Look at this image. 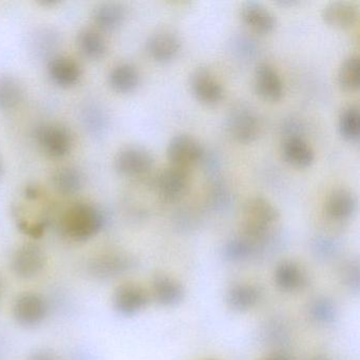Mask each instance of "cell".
Wrapping results in <instances>:
<instances>
[{
    "instance_id": "1",
    "label": "cell",
    "mask_w": 360,
    "mask_h": 360,
    "mask_svg": "<svg viewBox=\"0 0 360 360\" xmlns=\"http://www.w3.org/2000/svg\"><path fill=\"white\" fill-rule=\"evenodd\" d=\"M279 220V212L263 197L248 198L241 210L242 237L252 242L262 241Z\"/></svg>"
},
{
    "instance_id": "2",
    "label": "cell",
    "mask_w": 360,
    "mask_h": 360,
    "mask_svg": "<svg viewBox=\"0 0 360 360\" xmlns=\"http://www.w3.org/2000/svg\"><path fill=\"white\" fill-rule=\"evenodd\" d=\"M105 217L92 204L79 203L67 210L63 219V229L71 239L85 241L100 233Z\"/></svg>"
},
{
    "instance_id": "3",
    "label": "cell",
    "mask_w": 360,
    "mask_h": 360,
    "mask_svg": "<svg viewBox=\"0 0 360 360\" xmlns=\"http://www.w3.org/2000/svg\"><path fill=\"white\" fill-rule=\"evenodd\" d=\"M155 165L153 153L143 146L129 145L123 147L115 155V167L122 176H143Z\"/></svg>"
},
{
    "instance_id": "4",
    "label": "cell",
    "mask_w": 360,
    "mask_h": 360,
    "mask_svg": "<svg viewBox=\"0 0 360 360\" xmlns=\"http://www.w3.org/2000/svg\"><path fill=\"white\" fill-rule=\"evenodd\" d=\"M205 151L199 141L188 134H178L168 143L167 157L172 165L187 168L203 160Z\"/></svg>"
},
{
    "instance_id": "5",
    "label": "cell",
    "mask_w": 360,
    "mask_h": 360,
    "mask_svg": "<svg viewBox=\"0 0 360 360\" xmlns=\"http://www.w3.org/2000/svg\"><path fill=\"white\" fill-rule=\"evenodd\" d=\"M226 126L231 138L243 144L254 142L260 134L258 117L248 107L233 109L227 117Z\"/></svg>"
},
{
    "instance_id": "6",
    "label": "cell",
    "mask_w": 360,
    "mask_h": 360,
    "mask_svg": "<svg viewBox=\"0 0 360 360\" xmlns=\"http://www.w3.org/2000/svg\"><path fill=\"white\" fill-rule=\"evenodd\" d=\"M155 186L162 199L167 202L178 201L188 191V172L184 168L170 165L159 172Z\"/></svg>"
},
{
    "instance_id": "7",
    "label": "cell",
    "mask_w": 360,
    "mask_h": 360,
    "mask_svg": "<svg viewBox=\"0 0 360 360\" xmlns=\"http://www.w3.org/2000/svg\"><path fill=\"white\" fill-rule=\"evenodd\" d=\"M37 140L41 149L50 157H64L72 146L70 131L60 124H44L37 128Z\"/></svg>"
},
{
    "instance_id": "8",
    "label": "cell",
    "mask_w": 360,
    "mask_h": 360,
    "mask_svg": "<svg viewBox=\"0 0 360 360\" xmlns=\"http://www.w3.org/2000/svg\"><path fill=\"white\" fill-rule=\"evenodd\" d=\"M11 265L16 276L22 279H30L39 275L45 267V252L37 244H24L14 252Z\"/></svg>"
},
{
    "instance_id": "9",
    "label": "cell",
    "mask_w": 360,
    "mask_h": 360,
    "mask_svg": "<svg viewBox=\"0 0 360 360\" xmlns=\"http://www.w3.org/2000/svg\"><path fill=\"white\" fill-rule=\"evenodd\" d=\"M148 292L136 283H124L113 294V307L121 315H136L148 305Z\"/></svg>"
},
{
    "instance_id": "10",
    "label": "cell",
    "mask_w": 360,
    "mask_h": 360,
    "mask_svg": "<svg viewBox=\"0 0 360 360\" xmlns=\"http://www.w3.org/2000/svg\"><path fill=\"white\" fill-rule=\"evenodd\" d=\"M47 313V303L39 295H22L14 303V318L20 326L27 328L41 324L45 320Z\"/></svg>"
},
{
    "instance_id": "11",
    "label": "cell",
    "mask_w": 360,
    "mask_h": 360,
    "mask_svg": "<svg viewBox=\"0 0 360 360\" xmlns=\"http://www.w3.org/2000/svg\"><path fill=\"white\" fill-rule=\"evenodd\" d=\"M191 87L198 101L206 105H216L223 100L224 89L210 70L199 68L191 77Z\"/></svg>"
},
{
    "instance_id": "12",
    "label": "cell",
    "mask_w": 360,
    "mask_h": 360,
    "mask_svg": "<svg viewBox=\"0 0 360 360\" xmlns=\"http://www.w3.org/2000/svg\"><path fill=\"white\" fill-rule=\"evenodd\" d=\"M180 49V37L169 29L155 31L147 41V51L155 62H170L176 58Z\"/></svg>"
},
{
    "instance_id": "13",
    "label": "cell",
    "mask_w": 360,
    "mask_h": 360,
    "mask_svg": "<svg viewBox=\"0 0 360 360\" xmlns=\"http://www.w3.org/2000/svg\"><path fill=\"white\" fill-rule=\"evenodd\" d=\"M255 89L263 100L277 102L283 96V82L273 66L261 63L255 70Z\"/></svg>"
},
{
    "instance_id": "14",
    "label": "cell",
    "mask_w": 360,
    "mask_h": 360,
    "mask_svg": "<svg viewBox=\"0 0 360 360\" xmlns=\"http://www.w3.org/2000/svg\"><path fill=\"white\" fill-rule=\"evenodd\" d=\"M281 149L284 160L294 167H309L315 160L313 147L298 134H288L282 142Z\"/></svg>"
},
{
    "instance_id": "15",
    "label": "cell",
    "mask_w": 360,
    "mask_h": 360,
    "mask_svg": "<svg viewBox=\"0 0 360 360\" xmlns=\"http://www.w3.org/2000/svg\"><path fill=\"white\" fill-rule=\"evenodd\" d=\"M153 296L163 307H176L182 302L185 296L184 288L181 282L164 274H158L153 280Z\"/></svg>"
},
{
    "instance_id": "16",
    "label": "cell",
    "mask_w": 360,
    "mask_h": 360,
    "mask_svg": "<svg viewBox=\"0 0 360 360\" xmlns=\"http://www.w3.org/2000/svg\"><path fill=\"white\" fill-rule=\"evenodd\" d=\"M358 8L349 1H334L328 4L322 11L321 18L328 26L334 29H349L358 20Z\"/></svg>"
},
{
    "instance_id": "17",
    "label": "cell",
    "mask_w": 360,
    "mask_h": 360,
    "mask_svg": "<svg viewBox=\"0 0 360 360\" xmlns=\"http://www.w3.org/2000/svg\"><path fill=\"white\" fill-rule=\"evenodd\" d=\"M242 22L258 33L271 32L276 27V18L262 4L245 3L240 9Z\"/></svg>"
},
{
    "instance_id": "18",
    "label": "cell",
    "mask_w": 360,
    "mask_h": 360,
    "mask_svg": "<svg viewBox=\"0 0 360 360\" xmlns=\"http://www.w3.org/2000/svg\"><path fill=\"white\" fill-rule=\"evenodd\" d=\"M357 207V199L352 191L345 188L336 189L328 195L324 205L328 218L343 221L353 216Z\"/></svg>"
},
{
    "instance_id": "19",
    "label": "cell",
    "mask_w": 360,
    "mask_h": 360,
    "mask_svg": "<svg viewBox=\"0 0 360 360\" xmlns=\"http://www.w3.org/2000/svg\"><path fill=\"white\" fill-rule=\"evenodd\" d=\"M48 72L52 81L60 87H71L81 79L82 71L79 64L66 56L50 58Z\"/></svg>"
},
{
    "instance_id": "20",
    "label": "cell",
    "mask_w": 360,
    "mask_h": 360,
    "mask_svg": "<svg viewBox=\"0 0 360 360\" xmlns=\"http://www.w3.org/2000/svg\"><path fill=\"white\" fill-rule=\"evenodd\" d=\"M259 299L260 292L250 284H236L227 290V307L238 313L250 311L258 303Z\"/></svg>"
},
{
    "instance_id": "21",
    "label": "cell",
    "mask_w": 360,
    "mask_h": 360,
    "mask_svg": "<svg viewBox=\"0 0 360 360\" xmlns=\"http://www.w3.org/2000/svg\"><path fill=\"white\" fill-rule=\"evenodd\" d=\"M109 84L115 91L129 94L134 91L140 83V73L134 65L122 63L113 67L109 73Z\"/></svg>"
},
{
    "instance_id": "22",
    "label": "cell",
    "mask_w": 360,
    "mask_h": 360,
    "mask_svg": "<svg viewBox=\"0 0 360 360\" xmlns=\"http://www.w3.org/2000/svg\"><path fill=\"white\" fill-rule=\"evenodd\" d=\"M126 18V9L122 4L104 3L96 7L94 20L98 28L112 31L123 25Z\"/></svg>"
},
{
    "instance_id": "23",
    "label": "cell",
    "mask_w": 360,
    "mask_h": 360,
    "mask_svg": "<svg viewBox=\"0 0 360 360\" xmlns=\"http://www.w3.org/2000/svg\"><path fill=\"white\" fill-rule=\"evenodd\" d=\"M305 276L302 269L292 261H283L275 271V282L284 292H294L302 288Z\"/></svg>"
},
{
    "instance_id": "24",
    "label": "cell",
    "mask_w": 360,
    "mask_h": 360,
    "mask_svg": "<svg viewBox=\"0 0 360 360\" xmlns=\"http://www.w3.org/2000/svg\"><path fill=\"white\" fill-rule=\"evenodd\" d=\"M52 184L58 193L73 195L83 186V176L77 168L64 166L52 174Z\"/></svg>"
},
{
    "instance_id": "25",
    "label": "cell",
    "mask_w": 360,
    "mask_h": 360,
    "mask_svg": "<svg viewBox=\"0 0 360 360\" xmlns=\"http://www.w3.org/2000/svg\"><path fill=\"white\" fill-rule=\"evenodd\" d=\"M77 46L82 53L90 60L103 58L107 51L104 37L94 29H84L77 35Z\"/></svg>"
},
{
    "instance_id": "26",
    "label": "cell",
    "mask_w": 360,
    "mask_h": 360,
    "mask_svg": "<svg viewBox=\"0 0 360 360\" xmlns=\"http://www.w3.org/2000/svg\"><path fill=\"white\" fill-rule=\"evenodd\" d=\"M24 98V88L16 77L0 75V110L15 108Z\"/></svg>"
},
{
    "instance_id": "27",
    "label": "cell",
    "mask_w": 360,
    "mask_h": 360,
    "mask_svg": "<svg viewBox=\"0 0 360 360\" xmlns=\"http://www.w3.org/2000/svg\"><path fill=\"white\" fill-rule=\"evenodd\" d=\"M129 267H131L130 259L121 255L102 257L90 265L92 274L102 278L117 276Z\"/></svg>"
},
{
    "instance_id": "28",
    "label": "cell",
    "mask_w": 360,
    "mask_h": 360,
    "mask_svg": "<svg viewBox=\"0 0 360 360\" xmlns=\"http://www.w3.org/2000/svg\"><path fill=\"white\" fill-rule=\"evenodd\" d=\"M338 84L343 89L354 91L360 85V60L358 54L347 56L338 69Z\"/></svg>"
},
{
    "instance_id": "29",
    "label": "cell",
    "mask_w": 360,
    "mask_h": 360,
    "mask_svg": "<svg viewBox=\"0 0 360 360\" xmlns=\"http://www.w3.org/2000/svg\"><path fill=\"white\" fill-rule=\"evenodd\" d=\"M339 134L349 142H357L360 136V110L358 105L345 107L339 117Z\"/></svg>"
},
{
    "instance_id": "30",
    "label": "cell",
    "mask_w": 360,
    "mask_h": 360,
    "mask_svg": "<svg viewBox=\"0 0 360 360\" xmlns=\"http://www.w3.org/2000/svg\"><path fill=\"white\" fill-rule=\"evenodd\" d=\"M254 252V242L244 237L229 240L223 248V257L231 262L245 260Z\"/></svg>"
},
{
    "instance_id": "31",
    "label": "cell",
    "mask_w": 360,
    "mask_h": 360,
    "mask_svg": "<svg viewBox=\"0 0 360 360\" xmlns=\"http://www.w3.org/2000/svg\"><path fill=\"white\" fill-rule=\"evenodd\" d=\"M58 35L51 29H41L32 39V50L39 58H46L53 53L58 46Z\"/></svg>"
},
{
    "instance_id": "32",
    "label": "cell",
    "mask_w": 360,
    "mask_h": 360,
    "mask_svg": "<svg viewBox=\"0 0 360 360\" xmlns=\"http://www.w3.org/2000/svg\"><path fill=\"white\" fill-rule=\"evenodd\" d=\"M309 314L316 322L330 324L336 319L337 309L330 299L320 298L311 303V307H309Z\"/></svg>"
},
{
    "instance_id": "33",
    "label": "cell",
    "mask_w": 360,
    "mask_h": 360,
    "mask_svg": "<svg viewBox=\"0 0 360 360\" xmlns=\"http://www.w3.org/2000/svg\"><path fill=\"white\" fill-rule=\"evenodd\" d=\"M83 119L86 127L94 134H98L106 127V115L98 105L90 104L86 106Z\"/></svg>"
},
{
    "instance_id": "34",
    "label": "cell",
    "mask_w": 360,
    "mask_h": 360,
    "mask_svg": "<svg viewBox=\"0 0 360 360\" xmlns=\"http://www.w3.org/2000/svg\"><path fill=\"white\" fill-rule=\"evenodd\" d=\"M358 266H359L358 262L349 263L343 273L345 284L351 288V290L356 292L359 290V267Z\"/></svg>"
},
{
    "instance_id": "35",
    "label": "cell",
    "mask_w": 360,
    "mask_h": 360,
    "mask_svg": "<svg viewBox=\"0 0 360 360\" xmlns=\"http://www.w3.org/2000/svg\"><path fill=\"white\" fill-rule=\"evenodd\" d=\"M30 360H58L53 354L47 351H39L33 353L31 356Z\"/></svg>"
},
{
    "instance_id": "36",
    "label": "cell",
    "mask_w": 360,
    "mask_h": 360,
    "mask_svg": "<svg viewBox=\"0 0 360 360\" xmlns=\"http://www.w3.org/2000/svg\"><path fill=\"white\" fill-rule=\"evenodd\" d=\"M262 360H288V358L284 357V356L277 355L273 356V357L265 358V359Z\"/></svg>"
},
{
    "instance_id": "37",
    "label": "cell",
    "mask_w": 360,
    "mask_h": 360,
    "mask_svg": "<svg viewBox=\"0 0 360 360\" xmlns=\"http://www.w3.org/2000/svg\"><path fill=\"white\" fill-rule=\"evenodd\" d=\"M311 360H328L326 356H316V357L311 358Z\"/></svg>"
},
{
    "instance_id": "38",
    "label": "cell",
    "mask_w": 360,
    "mask_h": 360,
    "mask_svg": "<svg viewBox=\"0 0 360 360\" xmlns=\"http://www.w3.org/2000/svg\"><path fill=\"white\" fill-rule=\"evenodd\" d=\"M1 174H3V164H1V161H0V178H1Z\"/></svg>"
},
{
    "instance_id": "39",
    "label": "cell",
    "mask_w": 360,
    "mask_h": 360,
    "mask_svg": "<svg viewBox=\"0 0 360 360\" xmlns=\"http://www.w3.org/2000/svg\"><path fill=\"white\" fill-rule=\"evenodd\" d=\"M0 294H1V285H0Z\"/></svg>"
}]
</instances>
